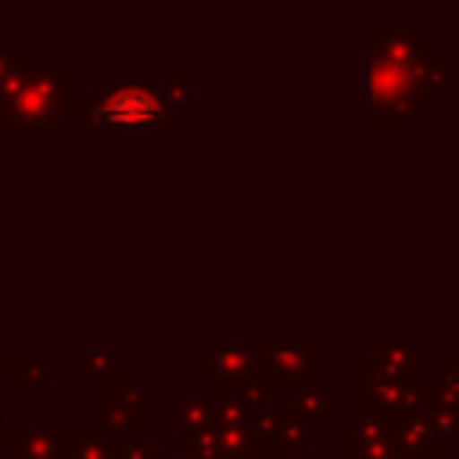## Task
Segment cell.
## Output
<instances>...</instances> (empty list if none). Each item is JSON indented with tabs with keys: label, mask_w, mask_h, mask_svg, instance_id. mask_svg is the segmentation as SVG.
Listing matches in <instances>:
<instances>
[{
	"label": "cell",
	"mask_w": 459,
	"mask_h": 459,
	"mask_svg": "<svg viewBox=\"0 0 459 459\" xmlns=\"http://www.w3.org/2000/svg\"><path fill=\"white\" fill-rule=\"evenodd\" d=\"M158 115H161V108L147 90H122L100 108V122H108V126H147Z\"/></svg>",
	"instance_id": "cell-1"
}]
</instances>
